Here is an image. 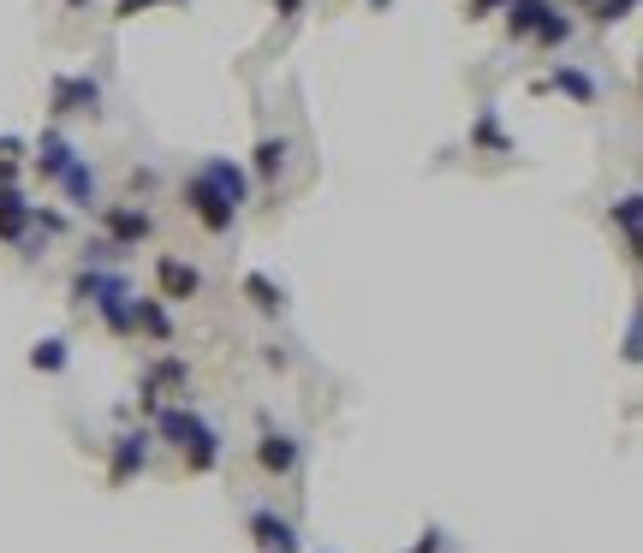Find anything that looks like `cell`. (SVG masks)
<instances>
[{"label": "cell", "instance_id": "29", "mask_svg": "<svg viewBox=\"0 0 643 553\" xmlns=\"http://www.w3.org/2000/svg\"><path fill=\"white\" fill-rule=\"evenodd\" d=\"M0 185H18V161L12 155H0Z\"/></svg>", "mask_w": 643, "mask_h": 553}, {"label": "cell", "instance_id": "12", "mask_svg": "<svg viewBox=\"0 0 643 553\" xmlns=\"http://www.w3.org/2000/svg\"><path fill=\"white\" fill-rule=\"evenodd\" d=\"M250 173H257V185H269V191H281V173H286V137H257V149H250Z\"/></svg>", "mask_w": 643, "mask_h": 553}, {"label": "cell", "instance_id": "13", "mask_svg": "<svg viewBox=\"0 0 643 553\" xmlns=\"http://www.w3.org/2000/svg\"><path fill=\"white\" fill-rule=\"evenodd\" d=\"M132 334H149L156 345H173V316L161 310V298H132Z\"/></svg>", "mask_w": 643, "mask_h": 553}, {"label": "cell", "instance_id": "17", "mask_svg": "<svg viewBox=\"0 0 643 553\" xmlns=\"http://www.w3.org/2000/svg\"><path fill=\"white\" fill-rule=\"evenodd\" d=\"M60 185H66L72 209H102V197H96V173H90V161H84V155L60 173Z\"/></svg>", "mask_w": 643, "mask_h": 553}, {"label": "cell", "instance_id": "24", "mask_svg": "<svg viewBox=\"0 0 643 553\" xmlns=\"http://www.w3.org/2000/svg\"><path fill=\"white\" fill-rule=\"evenodd\" d=\"M632 7H638V0H590V18H596V24H620V18H632Z\"/></svg>", "mask_w": 643, "mask_h": 553}, {"label": "cell", "instance_id": "21", "mask_svg": "<svg viewBox=\"0 0 643 553\" xmlns=\"http://www.w3.org/2000/svg\"><path fill=\"white\" fill-rule=\"evenodd\" d=\"M144 381L161 393V387H185V381H191V369H185V357H156V363H149V375H144Z\"/></svg>", "mask_w": 643, "mask_h": 553}, {"label": "cell", "instance_id": "20", "mask_svg": "<svg viewBox=\"0 0 643 553\" xmlns=\"http://www.w3.org/2000/svg\"><path fill=\"white\" fill-rule=\"evenodd\" d=\"M66 357H72L66 339H36V345H30V369H42V375H60V369H66Z\"/></svg>", "mask_w": 643, "mask_h": 553}, {"label": "cell", "instance_id": "33", "mask_svg": "<svg viewBox=\"0 0 643 553\" xmlns=\"http://www.w3.org/2000/svg\"><path fill=\"white\" fill-rule=\"evenodd\" d=\"M370 7H394V0H370Z\"/></svg>", "mask_w": 643, "mask_h": 553}, {"label": "cell", "instance_id": "7", "mask_svg": "<svg viewBox=\"0 0 643 553\" xmlns=\"http://www.w3.org/2000/svg\"><path fill=\"white\" fill-rule=\"evenodd\" d=\"M156 286H161L168 304H185V298L203 292V274H197L191 262H180V256H156Z\"/></svg>", "mask_w": 643, "mask_h": 553}, {"label": "cell", "instance_id": "18", "mask_svg": "<svg viewBox=\"0 0 643 553\" xmlns=\"http://www.w3.org/2000/svg\"><path fill=\"white\" fill-rule=\"evenodd\" d=\"M245 298L262 310V316H281V310H286V292H281V286H274L262 268H250V274H245Z\"/></svg>", "mask_w": 643, "mask_h": 553}, {"label": "cell", "instance_id": "16", "mask_svg": "<svg viewBox=\"0 0 643 553\" xmlns=\"http://www.w3.org/2000/svg\"><path fill=\"white\" fill-rule=\"evenodd\" d=\"M24 232H30V203L12 185H0V244H18Z\"/></svg>", "mask_w": 643, "mask_h": 553}, {"label": "cell", "instance_id": "22", "mask_svg": "<svg viewBox=\"0 0 643 553\" xmlns=\"http://www.w3.org/2000/svg\"><path fill=\"white\" fill-rule=\"evenodd\" d=\"M531 42H536V48H560V42H572V18H566V12L554 7L548 18L536 24V36H531Z\"/></svg>", "mask_w": 643, "mask_h": 553}, {"label": "cell", "instance_id": "25", "mask_svg": "<svg viewBox=\"0 0 643 553\" xmlns=\"http://www.w3.org/2000/svg\"><path fill=\"white\" fill-rule=\"evenodd\" d=\"M149 7H161V0H120V7H113V18H137V12H149Z\"/></svg>", "mask_w": 643, "mask_h": 553}, {"label": "cell", "instance_id": "9", "mask_svg": "<svg viewBox=\"0 0 643 553\" xmlns=\"http://www.w3.org/2000/svg\"><path fill=\"white\" fill-rule=\"evenodd\" d=\"M548 90L572 96L578 108H590V102H596V78H590L584 66H566V60H560V66L548 72V78H536V96H548Z\"/></svg>", "mask_w": 643, "mask_h": 553}, {"label": "cell", "instance_id": "32", "mask_svg": "<svg viewBox=\"0 0 643 553\" xmlns=\"http://www.w3.org/2000/svg\"><path fill=\"white\" fill-rule=\"evenodd\" d=\"M84 7H90V0H66V12H84Z\"/></svg>", "mask_w": 643, "mask_h": 553}, {"label": "cell", "instance_id": "30", "mask_svg": "<svg viewBox=\"0 0 643 553\" xmlns=\"http://www.w3.org/2000/svg\"><path fill=\"white\" fill-rule=\"evenodd\" d=\"M274 12H281V18H298V12H305V0H274Z\"/></svg>", "mask_w": 643, "mask_h": 553}, {"label": "cell", "instance_id": "19", "mask_svg": "<svg viewBox=\"0 0 643 553\" xmlns=\"http://www.w3.org/2000/svg\"><path fill=\"white\" fill-rule=\"evenodd\" d=\"M471 143H477V149H495V155H512V137L500 131L495 108H483V113H477V125H471Z\"/></svg>", "mask_w": 643, "mask_h": 553}, {"label": "cell", "instance_id": "23", "mask_svg": "<svg viewBox=\"0 0 643 553\" xmlns=\"http://www.w3.org/2000/svg\"><path fill=\"white\" fill-rule=\"evenodd\" d=\"M638 215H643V197L638 191L614 203V221H620V232H626V244H632V250H638Z\"/></svg>", "mask_w": 643, "mask_h": 553}, {"label": "cell", "instance_id": "34", "mask_svg": "<svg viewBox=\"0 0 643 553\" xmlns=\"http://www.w3.org/2000/svg\"><path fill=\"white\" fill-rule=\"evenodd\" d=\"M572 7H590V0H572Z\"/></svg>", "mask_w": 643, "mask_h": 553}, {"label": "cell", "instance_id": "10", "mask_svg": "<svg viewBox=\"0 0 643 553\" xmlns=\"http://www.w3.org/2000/svg\"><path fill=\"white\" fill-rule=\"evenodd\" d=\"M250 536H257L262 553H298V530L281 512H250Z\"/></svg>", "mask_w": 643, "mask_h": 553}, {"label": "cell", "instance_id": "27", "mask_svg": "<svg viewBox=\"0 0 643 553\" xmlns=\"http://www.w3.org/2000/svg\"><path fill=\"white\" fill-rule=\"evenodd\" d=\"M406 553H441V530H423V542H411Z\"/></svg>", "mask_w": 643, "mask_h": 553}, {"label": "cell", "instance_id": "28", "mask_svg": "<svg viewBox=\"0 0 643 553\" xmlns=\"http://www.w3.org/2000/svg\"><path fill=\"white\" fill-rule=\"evenodd\" d=\"M638 339H643V334H638V322H632V328H626V363H638V351H643Z\"/></svg>", "mask_w": 643, "mask_h": 553}, {"label": "cell", "instance_id": "26", "mask_svg": "<svg viewBox=\"0 0 643 553\" xmlns=\"http://www.w3.org/2000/svg\"><path fill=\"white\" fill-rule=\"evenodd\" d=\"M500 7H507V0H471V7H465V12H471V18H495Z\"/></svg>", "mask_w": 643, "mask_h": 553}, {"label": "cell", "instance_id": "6", "mask_svg": "<svg viewBox=\"0 0 643 553\" xmlns=\"http://www.w3.org/2000/svg\"><path fill=\"white\" fill-rule=\"evenodd\" d=\"M144 464H149V429H120V435L108 441V482H113V488L132 482Z\"/></svg>", "mask_w": 643, "mask_h": 553}, {"label": "cell", "instance_id": "15", "mask_svg": "<svg viewBox=\"0 0 643 553\" xmlns=\"http://www.w3.org/2000/svg\"><path fill=\"white\" fill-rule=\"evenodd\" d=\"M72 161H78V149H72L60 131H42V137H36V173H42V179H60Z\"/></svg>", "mask_w": 643, "mask_h": 553}, {"label": "cell", "instance_id": "3", "mask_svg": "<svg viewBox=\"0 0 643 553\" xmlns=\"http://www.w3.org/2000/svg\"><path fill=\"white\" fill-rule=\"evenodd\" d=\"M185 209H191V221L203 226V232H214V238H226V232H233V221H238V209L214 191L203 173H191V179H185Z\"/></svg>", "mask_w": 643, "mask_h": 553}, {"label": "cell", "instance_id": "2", "mask_svg": "<svg viewBox=\"0 0 643 553\" xmlns=\"http://www.w3.org/2000/svg\"><path fill=\"white\" fill-rule=\"evenodd\" d=\"M72 298L78 304H96V316L108 322L113 334H132V286L120 280V274H108V268H90V274H78V286H72Z\"/></svg>", "mask_w": 643, "mask_h": 553}, {"label": "cell", "instance_id": "11", "mask_svg": "<svg viewBox=\"0 0 643 553\" xmlns=\"http://www.w3.org/2000/svg\"><path fill=\"white\" fill-rule=\"evenodd\" d=\"M257 464L269 476H293L298 470V441L286 429H262V441H257Z\"/></svg>", "mask_w": 643, "mask_h": 553}, {"label": "cell", "instance_id": "1", "mask_svg": "<svg viewBox=\"0 0 643 553\" xmlns=\"http://www.w3.org/2000/svg\"><path fill=\"white\" fill-rule=\"evenodd\" d=\"M156 435L168 447L185 452V470H191V476H209L214 464H221V435H214L197 411H185V405H161L156 411Z\"/></svg>", "mask_w": 643, "mask_h": 553}, {"label": "cell", "instance_id": "4", "mask_svg": "<svg viewBox=\"0 0 643 553\" xmlns=\"http://www.w3.org/2000/svg\"><path fill=\"white\" fill-rule=\"evenodd\" d=\"M48 113H54V120L102 113V84H96L90 72H66V78H54V90H48Z\"/></svg>", "mask_w": 643, "mask_h": 553}, {"label": "cell", "instance_id": "31", "mask_svg": "<svg viewBox=\"0 0 643 553\" xmlns=\"http://www.w3.org/2000/svg\"><path fill=\"white\" fill-rule=\"evenodd\" d=\"M0 155H24V143L18 137H0Z\"/></svg>", "mask_w": 643, "mask_h": 553}, {"label": "cell", "instance_id": "5", "mask_svg": "<svg viewBox=\"0 0 643 553\" xmlns=\"http://www.w3.org/2000/svg\"><path fill=\"white\" fill-rule=\"evenodd\" d=\"M102 226H108V244L120 250H137L149 232H156V221H149V209H132V203H102Z\"/></svg>", "mask_w": 643, "mask_h": 553}, {"label": "cell", "instance_id": "14", "mask_svg": "<svg viewBox=\"0 0 643 553\" xmlns=\"http://www.w3.org/2000/svg\"><path fill=\"white\" fill-rule=\"evenodd\" d=\"M500 12H507V36H512V42H531L536 24L554 12V0H507Z\"/></svg>", "mask_w": 643, "mask_h": 553}, {"label": "cell", "instance_id": "8", "mask_svg": "<svg viewBox=\"0 0 643 553\" xmlns=\"http://www.w3.org/2000/svg\"><path fill=\"white\" fill-rule=\"evenodd\" d=\"M197 173H203V179L214 185V191H221V197H226V203H233V209H238V215H245V203H250V173H245V167H238V161L214 155V161H203V167H197Z\"/></svg>", "mask_w": 643, "mask_h": 553}]
</instances>
